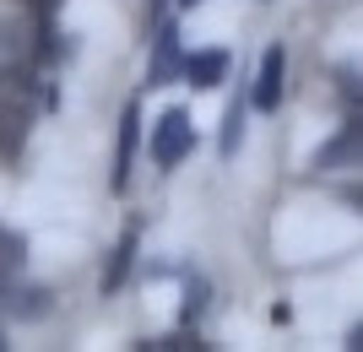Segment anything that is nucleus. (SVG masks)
Segmentation results:
<instances>
[{"instance_id":"2","label":"nucleus","mask_w":363,"mask_h":352,"mask_svg":"<svg viewBox=\"0 0 363 352\" xmlns=\"http://www.w3.org/2000/svg\"><path fill=\"white\" fill-rule=\"evenodd\" d=\"M342 163H363V120H347L342 136L315 152V169H342Z\"/></svg>"},{"instance_id":"3","label":"nucleus","mask_w":363,"mask_h":352,"mask_svg":"<svg viewBox=\"0 0 363 352\" xmlns=\"http://www.w3.org/2000/svg\"><path fill=\"white\" fill-rule=\"evenodd\" d=\"M282 76H288V60H282V49H266V60H260V76H255V108L272 114L282 103Z\"/></svg>"},{"instance_id":"8","label":"nucleus","mask_w":363,"mask_h":352,"mask_svg":"<svg viewBox=\"0 0 363 352\" xmlns=\"http://www.w3.org/2000/svg\"><path fill=\"white\" fill-rule=\"evenodd\" d=\"M174 65H179V49H174V28L157 33V60H152V87H163L174 76Z\"/></svg>"},{"instance_id":"7","label":"nucleus","mask_w":363,"mask_h":352,"mask_svg":"<svg viewBox=\"0 0 363 352\" xmlns=\"http://www.w3.org/2000/svg\"><path fill=\"white\" fill-rule=\"evenodd\" d=\"M22 136H28V125H22V114H11V108H0V163H11V157L22 152Z\"/></svg>"},{"instance_id":"9","label":"nucleus","mask_w":363,"mask_h":352,"mask_svg":"<svg viewBox=\"0 0 363 352\" xmlns=\"http://www.w3.org/2000/svg\"><path fill=\"white\" fill-rule=\"evenodd\" d=\"M130 255H136V228L125 233V239H120V249H114V266L104 271V293H108V288H120V282H125V271H130Z\"/></svg>"},{"instance_id":"11","label":"nucleus","mask_w":363,"mask_h":352,"mask_svg":"<svg viewBox=\"0 0 363 352\" xmlns=\"http://www.w3.org/2000/svg\"><path fill=\"white\" fill-rule=\"evenodd\" d=\"M342 103H347V114H352V120H363V76L342 71Z\"/></svg>"},{"instance_id":"16","label":"nucleus","mask_w":363,"mask_h":352,"mask_svg":"<svg viewBox=\"0 0 363 352\" xmlns=\"http://www.w3.org/2000/svg\"><path fill=\"white\" fill-rule=\"evenodd\" d=\"M347 347H352V352H363V325H352V336H347Z\"/></svg>"},{"instance_id":"13","label":"nucleus","mask_w":363,"mask_h":352,"mask_svg":"<svg viewBox=\"0 0 363 352\" xmlns=\"http://www.w3.org/2000/svg\"><path fill=\"white\" fill-rule=\"evenodd\" d=\"M0 92H28V71H16V65H0Z\"/></svg>"},{"instance_id":"1","label":"nucleus","mask_w":363,"mask_h":352,"mask_svg":"<svg viewBox=\"0 0 363 352\" xmlns=\"http://www.w3.org/2000/svg\"><path fill=\"white\" fill-rule=\"evenodd\" d=\"M196 147V125L184 120V108H168L163 120L152 125V157L163 163V169H179L184 157Z\"/></svg>"},{"instance_id":"5","label":"nucleus","mask_w":363,"mask_h":352,"mask_svg":"<svg viewBox=\"0 0 363 352\" xmlns=\"http://www.w3.org/2000/svg\"><path fill=\"white\" fill-rule=\"evenodd\" d=\"M136 125H141V114H136V103L125 108V125H120V157H114V190H125L130 184V157H136Z\"/></svg>"},{"instance_id":"12","label":"nucleus","mask_w":363,"mask_h":352,"mask_svg":"<svg viewBox=\"0 0 363 352\" xmlns=\"http://www.w3.org/2000/svg\"><path fill=\"white\" fill-rule=\"evenodd\" d=\"M16 266H22V239L0 228V271H16Z\"/></svg>"},{"instance_id":"14","label":"nucleus","mask_w":363,"mask_h":352,"mask_svg":"<svg viewBox=\"0 0 363 352\" xmlns=\"http://www.w3.org/2000/svg\"><path fill=\"white\" fill-rule=\"evenodd\" d=\"M239 147V103L228 108V136H223V152H233Z\"/></svg>"},{"instance_id":"10","label":"nucleus","mask_w":363,"mask_h":352,"mask_svg":"<svg viewBox=\"0 0 363 352\" xmlns=\"http://www.w3.org/2000/svg\"><path fill=\"white\" fill-rule=\"evenodd\" d=\"M136 347L141 352H206V341L184 331V336H157V341H136Z\"/></svg>"},{"instance_id":"19","label":"nucleus","mask_w":363,"mask_h":352,"mask_svg":"<svg viewBox=\"0 0 363 352\" xmlns=\"http://www.w3.org/2000/svg\"><path fill=\"white\" fill-rule=\"evenodd\" d=\"M184 6H196V0H184Z\"/></svg>"},{"instance_id":"6","label":"nucleus","mask_w":363,"mask_h":352,"mask_svg":"<svg viewBox=\"0 0 363 352\" xmlns=\"http://www.w3.org/2000/svg\"><path fill=\"white\" fill-rule=\"evenodd\" d=\"M223 71H228V55H190L184 60V76H190V87H217L223 81Z\"/></svg>"},{"instance_id":"17","label":"nucleus","mask_w":363,"mask_h":352,"mask_svg":"<svg viewBox=\"0 0 363 352\" xmlns=\"http://www.w3.org/2000/svg\"><path fill=\"white\" fill-rule=\"evenodd\" d=\"M347 200H352V206L363 212V184H352V190H347Z\"/></svg>"},{"instance_id":"4","label":"nucleus","mask_w":363,"mask_h":352,"mask_svg":"<svg viewBox=\"0 0 363 352\" xmlns=\"http://www.w3.org/2000/svg\"><path fill=\"white\" fill-rule=\"evenodd\" d=\"M44 288H16L11 276L0 271V309H11V314H44Z\"/></svg>"},{"instance_id":"18","label":"nucleus","mask_w":363,"mask_h":352,"mask_svg":"<svg viewBox=\"0 0 363 352\" xmlns=\"http://www.w3.org/2000/svg\"><path fill=\"white\" fill-rule=\"evenodd\" d=\"M0 352H6V331H0Z\"/></svg>"},{"instance_id":"15","label":"nucleus","mask_w":363,"mask_h":352,"mask_svg":"<svg viewBox=\"0 0 363 352\" xmlns=\"http://www.w3.org/2000/svg\"><path fill=\"white\" fill-rule=\"evenodd\" d=\"M16 6H28V11H38V22H49V11H55V0H16Z\"/></svg>"}]
</instances>
